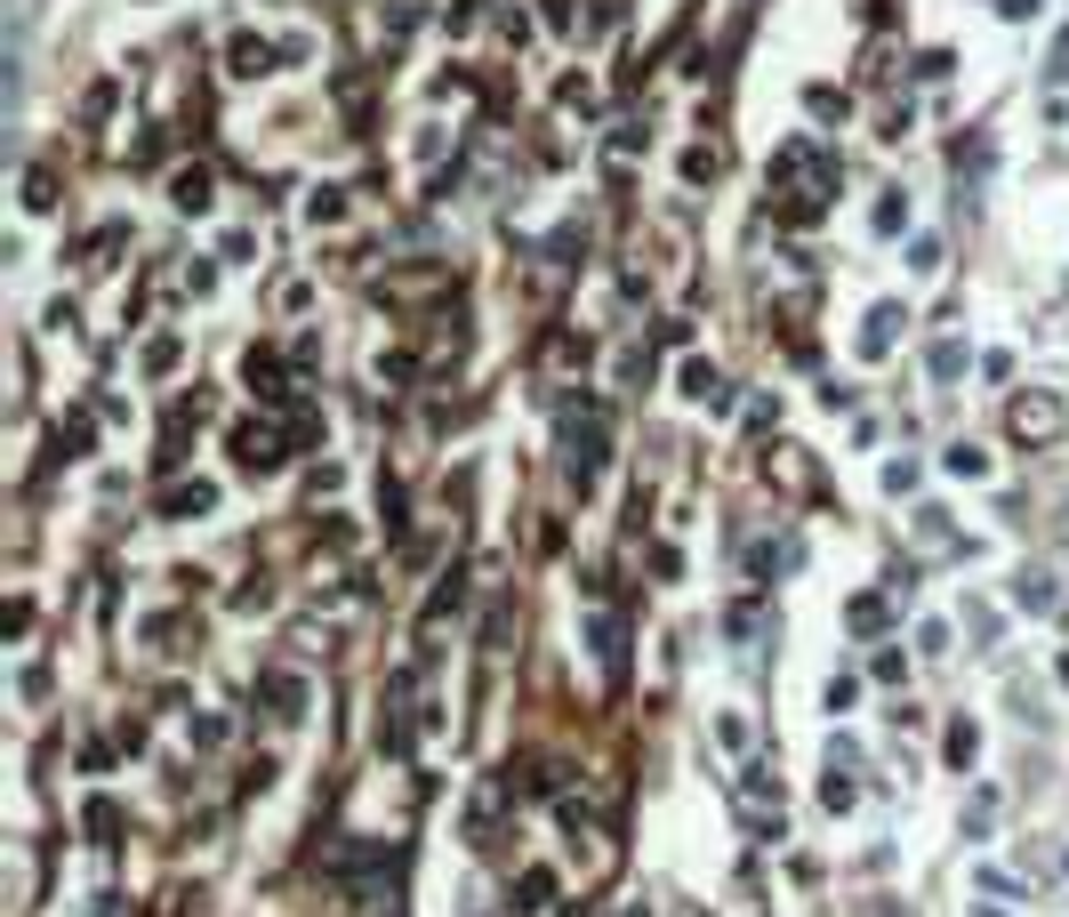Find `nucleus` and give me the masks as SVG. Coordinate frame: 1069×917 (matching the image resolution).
<instances>
[{"label":"nucleus","instance_id":"7ed1b4c3","mask_svg":"<svg viewBox=\"0 0 1069 917\" xmlns=\"http://www.w3.org/2000/svg\"><path fill=\"white\" fill-rule=\"evenodd\" d=\"M177 201H185V210H201V201H210V177L185 170V177H177Z\"/></svg>","mask_w":1069,"mask_h":917},{"label":"nucleus","instance_id":"f03ea898","mask_svg":"<svg viewBox=\"0 0 1069 917\" xmlns=\"http://www.w3.org/2000/svg\"><path fill=\"white\" fill-rule=\"evenodd\" d=\"M684 395H692V402H724V379H716V362H684Z\"/></svg>","mask_w":1069,"mask_h":917},{"label":"nucleus","instance_id":"f257e3e1","mask_svg":"<svg viewBox=\"0 0 1069 917\" xmlns=\"http://www.w3.org/2000/svg\"><path fill=\"white\" fill-rule=\"evenodd\" d=\"M1014 435H1021V443H1054V435H1061V402H1054V395L1014 402Z\"/></svg>","mask_w":1069,"mask_h":917}]
</instances>
